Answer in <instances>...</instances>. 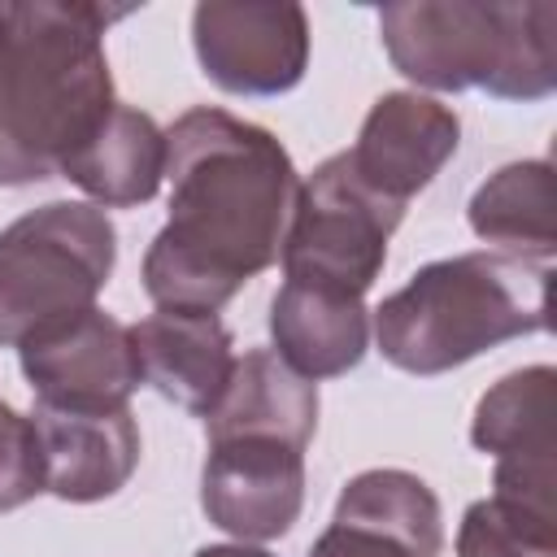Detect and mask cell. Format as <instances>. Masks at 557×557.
<instances>
[{"mask_svg":"<svg viewBox=\"0 0 557 557\" xmlns=\"http://www.w3.org/2000/svg\"><path fill=\"white\" fill-rule=\"evenodd\" d=\"M470 231L492 244V252L527 257V261H548L557 252V231H553V165L544 157L509 161L496 174H487L470 205H466Z\"/></svg>","mask_w":557,"mask_h":557,"instance_id":"17","label":"cell"},{"mask_svg":"<svg viewBox=\"0 0 557 557\" xmlns=\"http://www.w3.org/2000/svg\"><path fill=\"white\" fill-rule=\"evenodd\" d=\"M331 522L387 535L413 557H440L444 548V518H440L435 492L418 474L392 470V466L361 470L357 479H348Z\"/></svg>","mask_w":557,"mask_h":557,"instance_id":"18","label":"cell"},{"mask_svg":"<svg viewBox=\"0 0 557 557\" xmlns=\"http://www.w3.org/2000/svg\"><path fill=\"white\" fill-rule=\"evenodd\" d=\"M457 557H557V513L483 496L461 513Z\"/></svg>","mask_w":557,"mask_h":557,"instance_id":"19","label":"cell"},{"mask_svg":"<svg viewBox=\"0 0 557 557\" xmlns=\"http://www.w3.org/2000/svg\"><path fill=\"white\" fill-rule=\"evenodd\" d=\"M117 261V231L100 205L48 200L0 231V344L83 313Z\"/></svg>","mask_w":557,"mask_h":557,"instance_id":"5","label":"cell"},{"mask_svg":"<svg viewBox=\"0 0 557 557\" xmlns=\"http://www.w3.org/2000/svg\"><path fill=\"white\" fill-rule=\"evenodd\" d=\"M44 492V448L26 413L0 400V513L30 505Z\"/></svg>","mask_w":557,"mask_h":557,"instance_id":"20","label":"cell"},{"mask_svg":"<svg viewBox=\"0 0 557 557\" xmlns=\"http://www.w3.org/2000/svg\"><path fill=\"white\" fill-rule=\"evenodd\" d=\"M548 261L509 252H457L409 274L374 309V339L405 374H448L479 352L548 326Z\"/></svg>","mask_w":557,"mask_h":557,"instance_id":"3","label":"cell"},{"mask_svg":"<svg viewBox=\"0 0 557 557\" xmlns=\"http://www.w3.org/2000/svg\"><path fill=\"white\" fill-rule=\"evenodd\" d=\"M131 335H135L139 374L152 392H161L165 400H174L196 418H205L218 405L235 370L231 331L222 326L218 313L157 309L144 322H135Z\"/></svg>","mask_w":557,"mask_h":557,"instance_id":"14","label":"cell"},{"mask_svg":"<svg viewBox=\"0 0 557 557\" xmlns=\"http://www.w3.org/2000/svg\"><path fill=\"white\" fill-rule=\"evenodd\" d=\"M274 352L305 379H339L370 348V309L361 296L283 283L270 300Z\"/></svg>","mask_w":557,"mask_h":557,"instance_id":"15","label":"cell"},{"mask_svg":"<svg viewBox=\"0 0 557 557\" xmlns=\"http://www.w3.org/2000/svg\"><path fill=\"white\" fill-rule=\"evenodd\" d=\"M400 218L405 205L366 187L344 152L326 157L296 191V209L278 248L283 278L366 296L383 274L387 239Z\"/></svg>","mask_w":557,"mask_h":557,"instance_id":"6","label":"cell"},{"mask_svg":"<svg viewBox=\"0 0 557 557\" xmlns=\"http://www.w3.org/2000/svg\"><path fill=\"white\" fill-rule=\"evenodd\" d=\"M126 13L83 0L0 4V187L61 174L109 117L104 30Z\"/></svg>","mask_w":557,"mask_h":557,"instance_id":"2","label":"cell"},{"mask_svg":"<svg viewBox=\"0 0 557 557\" xmlns=\"http://www.w3.org/2000/svg\"><path fill=\"white\" fill-rule=\"evenodd\" d=\"M392 65L426 91L544 100L557 91L553 0H400L379 9Z\"/></svg>","mask_w":557,"mask_h":557,"instance_id":"4","label":"cell"},{"mask_svg":"<svg viewBox=\"0 0 557 557\" xmlns=\"http://www.w3.org/2000/svg\"><path fill=\"white\" fill-rule=\"evenodd\" d=\"M557 370L522 366L496 379L470 418V444L496 461L492 496L557 513Z\"/></svg>","mask_w":557,"mask_h":557,"instance_id":"9","label":"cell"},{"mask_svg":"<svg viewBox=\"0 0 557 557\" xmlns=\"http://www.w3.org/2000/svg\"><path fill=\"white\" fill-rule=\"evenodd\" d=\"M17 366L48 409H126L144 383L135 335L104 309H83L30 331L17 344Z\"/></svg>","mask_w":557,"mask_h":557,"instance_id":"8","label":"cell"},{"mask_svg":"<svg viewBox=\"0 0 557 557\" xmlns=\"http://www.w3.org/2000/svg\"><path fill=\"white\" fill-rule=\"evenodd\" d=\"M318 431V383L296 374L274 348H248L205 413L209 440H278L287 448H309Z\"/></svg>","mask_w":557,"mask_h":557,"instance_id":"13","label":"cell"},{"mask_svg":"<svg viewBox=\"0 0 557 557\" xmlns=\"http://www.w3.org/2000/svg\"><path fill=\"white\" fill-rule=\"evenodd\" d=\"M44 448V492L70 505L117 496L139 466V426L131 409H48L30 413Z\"/></svg>","mask_w":557,"mask_h":557,"instance_id":"12","label":"cell"},{"mask_svg":"<svg viewBox=\"0 0 557 557\" xmlns=\"http://www.w3.org/2000/svg\"><path fill=\"white\" fill-rule=\"evenodd\" d=\"M165 178L170 222L144 252V292L157 309L218 313L278 261L296 165L265 126L200 104L165 131Z\"/></svg>","mask_w":557,"mask_h":557,"instance_id":"1","label":"cell"},{"mask_svg":"<svg viewBox=\"0 0 557 557\" xmlns=\"http://www.w3.org/2000/svg\"><path fill=\"white\" fill-rule=\"evenodd\" d=\"M200 509L239 544L287 535L305 509V453L278 440H209Z\"/></svg>","mask_w":557,"mask_h":557,"instance_id":"10","label":"cell"},{"mask_svg":"<svg viewBox=\"0 0 557 557\" xmlns=\"http://www.w3.org/2000/svg\"><path fill=\"white\" fill-rule=\"evenodd\" d=\"M461 122L457 113L422 91H387L370 104L357 144L344 152L366 187L409 205L457 152Z\"/></svg>","mask_w":557,"mask_h":557,"instance_id":"11","label":"cell"},{"mask_svg":"<svg viewBox=\"0 0 557 557\" xmlns=\"http://www.w3.org/2000/svg\"><path fill=\"white\" fill-rule=\"evenodd\" d=\"M61 178H70L87 205L135 209L161 191L165 178V131L135 104H113L96 135L65 157Z\"/></svg>","mask_w":557,"mask_h":557,"instance_id":"16","label":"cell"},{"mask_svg":"<svg viewBox=\"0 0 557 557\" xmlns=\"http://www.w3.org/2000/svg\"><path fill=\"white\" fill-rule=\"evenodd\" d=\"M205 78L231 96H283L309 70V13L296 0H205L191 9Z\"/></svg>","mask_w":557,"mask_h":557,"instance_id":"7","label":"cell"},{"mask_svg":"<svg viewBox=\"0 0 557 557\" xmlns=\"http://www.w3.org/2000/svg\"><path fill=\"white\" fill-rule=\"evenodd\" d=\"M196 557H274V553H265L257 544H205V548H196Z\"/></svg>","mask_w":557,"mask_h":557,"instance_id":"22","label":"cell"},{"mask_svg":"<svg viewBox=\"0 0 557 557\" xmlns=\"http://www.w3.org/2000/svg\"><path fill=\"white\" fill-rule=\"evenodd\" d=\"M309 557H413V553L400 548V544L387 540V535H374V531H361V527L331 522V527L313 540Z\"/></svg>","mask_w":557,"mask_h":557,"instance_id":"21","label":"cell"}]
</instances>
